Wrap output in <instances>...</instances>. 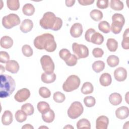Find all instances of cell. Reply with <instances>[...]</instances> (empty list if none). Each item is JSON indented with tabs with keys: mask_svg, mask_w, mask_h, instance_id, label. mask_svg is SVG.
Returning <instances> with one entry per match:
<instances>
[{
	"mask_svg": "<svg viewBox=\"0 0 129 129\" xmlns=\"http://www.w3.org/2000/svg\"><path fill=\"white\" fill-rule=\"evenodd\" d=\"M39 94L41 97L43 98L50 97L51 95L50 91L46 87H41L39 89Z\"/></svg>",
	"mask_w": 129,
	"mask_h": 129,
	"instance_id": "cell-41",
	"label": "cell"
},
{
	"mask_svg": "<svg viewBox=\"0 0 129 129\" xmlns=\"http://www.w3.org/2000/svg\"><path fill=\"white\" fill-rule=\"evenodd\" d=\"M15 119L19 122H23L27 119V115L22 110H17L15 114Z\"/></svg>",
	"mask_w": 129,
	"mask_h": 129,
	"instance_id": "cell-36",
	"label": "cell"
},
{
	"mask_svg": "<svg viewBox=\"0 0 129 129\" xmlns=\"http://www.w3.org/2000/svg\"><path fill=\"white\" fill-rule=\"evenodd\" d=\"M0 44L2 47L5 49H9L13 46V40L10 36H4L1 38Z\"/></svg>",
	"mask_w": 129,
	"mask_h": 129,
	"instance_id": "cell-16",
	"label": "cell"
},
{
	"mask_svg": "<svg viewBox=\"0 0 129 129\" xmlns=\"http://www.w3.org/2000/svg\"><path fill=\"white\" fill-rule=\"evenodd\" d=\"M83 33V27L79 23H74L70 29V34L74 38L80 37Z\"/></svg>",
	"mask_w": 129,
	"mask_h": 129,
	"instance_id": "cell-10",
	"label": "cell"
},
{
	"mask_svg": "<svg viewBox=\"0 0 129 129\" xmlns=\"http://www.w3.org/2000/svg\"><path fill=\"white\" fill-rule=\"evenodd\" d=\"M76 1H70V0H67L65 1V3H66V5L68 7H71L72 6H73L74 4L75 3Z\"/></svg>",
	"mask_w": 129,
	"mask_h": 129,
	"instance_id": "cell-50",
	"label": "cell"
},
{
	"mask_svg": "<svg viewBox=\"0 0 129 129\" xmlns=\"http://www.w3.org/2000/svg\"><path fill=\"white\" fill-rule=\"evenodd\" d=\"M92 54L95 57H101L104 54V51L101 48L97 47L93 49Z\"/></svg>",
	"mask_w": 129,
	"mask_h": 129,
	"instance_id": "cell-47",
	"label": "cell"
},
{
	"mask_svg": "<svg viewBox=\"0 0 129 129\" xmlns=\"http://www.w3.org/2000/svg\"><path fill=\"white\" fill-rule=\"evenodd\" d=\"M108 123V118L106 116L101 115L96 119V128L97 129H107Z\"/></svg>",
	"mask_w": 129,
	"mask_h": 129,
	"instance_id": "cell-12",
	"label": "cell"
},
{
	"mask_svg": "<svg viewBox=\"0 0 129 129\" xmlns=\"http://www.w3.org/2000/svg\"><path fill=\"white\" fill-rule=\"evenodd\" d=\"M39 24L44 29L58 31L62 27V21L60 18L56 17L53 13L47 12L44 14L43 17L40 20Z\"/></svg>",
	"mask_w": 129,
	"mask_h": 129,
	"instance_id": "cell-2",
	"label": "cell"
},
{
	"mask_svg": "<svg viewBox=\"0 0 129 129\" xmlns=\"http://www.w3.org/2000/svg\"><path fill=\"white\" fill-rule=\"evenodd\" d=\"M84 103L86 106L88 107H92L95 105L96 100L93 96H86L84 98Z\"/></svg>",
	"mask_w": 129,
	"mask_h": 129,
	"instance_id": "cell-39",
	"label": "cell"
},
{
	"mask_svg": "<svg viewBox=\"0 0 129 129\" xmlns=\"http://www.w3.org/2000/svg\"><path fill=\"white\" fill-rule=\"evenodd\" d=\"M8 8L12 11H17L20 8V3L18 0H7Z\"/></svg>",
	"mask_w": 129,
	"mask_h": 129,
	"instance_id": "cell-34",
	"label": "cell"
},
{
	"mask_svg": "<svg viewBox=\"0 0 129 129\" xmlns=\"http://www.w3.org/2000/svg\"><path fill=\"white\" fill-rule=\"evenodd\" d=\"M41 81L46 84H49L54 82L56 79V75L54 73L47 74L43 73L41 75Z\"/></svg>",
	"mask_w": 129,
	"mask_h": 129,
	"instance_id": "cell-21",
	"label": "cell"
},
{
	"mask_svg": "<svg viewBox=\"0 0 129 129\" xmlns=\"http://www.w3.org/2000/svg\"><path fill=\"white\" fill-rule=\"evenodd\" d=\"M22 12L25 15L30 16L34 14L35 12V8L32 4L27 3L23 6Z\"/></svg>",
	"mask_w": 129,
	"mask_h": 129,
	"instance_id": "cell-24",
	"label": "cell"
},
{
	"mask_svg": "<svg viewBox=\"0 0 129 129\" xmlns=\"http://www.w3.org/2000/svg\"><path fill=\"white\" fill-rule=\"evenodd\" d=\"M22 51L23 55L26 57H30L33 55V52L31 47L29 45H24L22 47Z\"/></svg>",
	"mask_w": 129,
	"mask_h": 129,
	"instance_id": "cell-40",
	"label": "cell"
},
{
	"mask_svg": "<svg viewBox=\"0 0 129 129\" xmlns=\"http://www.w3.org/2000/svg\"><path fill=\"white\" fill-rule=\"evenodd\" d=\"M33 27V23L30 19H26L23 21L20 26V30L24 33H28L31 31Z\"/></svg>",
	"mask_w": 129,
	"mask_h": 129,
	"instance_id": "cell-15",
	"label": "cell"
},
{
	"mask_svg": "<svg viewBox=\"0 0 129 129\" xmlns=\"http://www.w3.org/2000/svg\"><path fill=\"white\" fill-rule=\"evenodd\" d=\"M78 2L82 6H88L92 5L94 2V0H78Z\"/></svg>",
	"mask_w": 129,
	"mask_h": 129,
	"instance_id": "cell-49",
	"label": "cell"
},
{
	"mask_svg": "<svg viewBox=\"0 0 129 129\" xmlns=\"http://www.w3.org/2000/svg\"><path fill=\"white\" fill-rule=\"evenodd\" d=\"M30 96V92L27 88H22L17 91L14 96L15 99L19 102L27 100Z\"/></svg>",
	"mask_w": 129,
	"mask_h": 129,
	"instance_id": "cell-9",
	"label": "cell"
},
{
	"mask_svg": "<svg viewBox=\"0 0 129 129\" xmlns=\"http://www.w3.org/2000/svg\"><path fill=\"white\" fill-rule=\"evenodd\" d=\"M70 51L67 49H62L59 52V57L64 61H66L71 56Z\"/></svg>",
	"mask_w": 129,
	"mask_h": 129,
	"instance_id": "cell-42",
	"label": "cell"
},
{
	"mask_svg": "<svg viewBox=\"0 0 129 129\" xmlns=\"http://www.w3.org/2000/svg\"><path fill=\"white\" fill-rule=\"evenodd\" d=\"M109 101L112 105L116 106L120 104L122 102V97L118 93H113L109 95Z\"/></svg>",
	"mask_w": 129,
	"mask_h": 129,
	"instance_id": "cell-18",
	"label": "cell"
},
{
	"mask_svg": "<svg viewBox=\"0 0 129 129\" xmlns=\"http://www.w3.org/2000/svg\"><path fill=\"white\" fill-rule=\"evenodd\" d=\"M34 46L38 49H45L51 52L56 48V43L54 36L50 33H44L37 36L33 42Z\"/></svg>",
	"mask_w": 129,
	"mask_h": 129,
	"instance_id": "cell-1",
	"label": "cell"
},
{
	"mask_svg": "<svg viewBox=\"0 0 129 129\" xmlns=\"http://www.w3.org/2000/svg\"><path fill=\"white\" fill-rule=\"evenodd\" d=\"M21 110H22L27 115H32L34 111L33 106L29 103H27L23 104L21 106Z\"/></svg>",
	"mask_w": 129,
	"mask_h": 129,
	"instance_id": "cell-35",
	"label": "cell"
},
{
	"mask_svg": "<svg viewBox=\"0 0 129 129\" xmlns=\"http://www.w3.org/2000/svg\"><path fill=\"white\" fill-rule=\"evenodd\" d=\"M54 101L57 103H62L66 99L65 95L59 91L55 92L53 95Z\"/></svg>",
	"mask_w": 129,
	"mask_h": 129,
	"instance_id": "cell-38",
	"label": "cell"
},
{
	"mask_svg": "<svg viewBox=\"0 0 129 129\" xmlns=\"http://www.w3.org/2000/svg\"><path fill=\"white\" fill-rule=\"evenodd\" d=\"M77 127L78 129L86 128H91V124L90 121L86 118H82L80 119L77 123Z\"/></svg>",
	"mask_w": 129,
	"mask_h": 129,
	"instance_id": "cell-37",
	"label": "cell"
},
{
	"mask_svg": "<svg viewBox=\"0 0 129 129\" xmlns=\"http://www.w3.org/2000/svg\"><path fill=\"white\" fill-rule=\"evenodd\" d=\"M106 61L108 65L112 68L117 66L119 62V58L114 55H109L107 57Z\"/></svg>",
	"mask_w": 129,
	"mask_h": 129,
	"instance_id": "cell-31",
	"label": "cell"
},
{
	"mask_svg": "<svg viewBox=\"0 0 129 129\" xmlns=\"http://www.w3.org/2000/svg\"><path fill=\"white\" fill-rule=\"evenodd\" d=\"M81 81L78 76L72 75L70 76L62 85L63 90L70 92L78 89L80 85Z\"/></svg>",
	"mask_w": 129,
	"mask_h": 129,
	"instance_id": "cell-4",
	"label": "cell"
},
{
	"mask_svg": "<svg viewBox=\"0 0 129 129\" xmlns=\"http://www.w3.org/2000/svg\"><path fill=\"white\" fill-rule=\"evenodd\" d=\"M9 54L6 51H1L0 52V62L2 63H7L10 60Z\"/></svg>",
	"mask_w": 129,
	"mask_h": 129,
	"instance_id": "cell-45",
	"label": "cell"
},
{
	"mask_svg": "<svg viewBox=\"0 0 129 129\" xmlns=\"http://www.w3.org/2000/svg\"><path fill=\"white\" fill-rule=\"evenodd\" d=\"M22 129H24V128H26V129H33L34 127L32 125H31L30 124H26L24 125H23L22 127Z\"/></svg>",
	"mask_w": 129,
	"mask_h": 129,
	"instance_id": "cell-51",
	"label": "cell"
},
{
	"mask_svg": "<svg viewBox=\"0 0 129 129\" xmlns=\"http://www.w3.org/2000/svg\"><path fill=\"white\" fill-rule=\"evenodd\" d=\"M20 23V18L15 14H10L4 16L2 19L3 26L7 29H11L14 26L19 25Z\"/></svg>",
	"mask_w": 129,
	"mask_h": 129,
	"instance_id": "cell-5",
	"label": "cell"
},
{
	"mask_svg": "<svg viewBox=\"0 0 129 129\" xmlns=\"http://www.w3.org/2000/svg\"><path fill=\"white\" fill-rule=\"evenodd\" d=\"M91 18L95 21H100L103 18V13L100 10L94 9L91 11L90 13Z\"/></svg>",
	"mask_w": 129,
	"mask_h": 129,
	"instance_id": "cell-33",
	"label": "cell"
},
{
	"mask_svg": "<svg viewBox=\"0 0 129 129\" xmlns=\"http://www.w3.org/2000/svg\"><path fill=\"white\" fill-rule=\"evenodd\" d=\"M123 25L124 24L120 22L113 21L110 27V30L115 34H119L121 32Z\"/></svg>",
	"mask_w": 129,
	"mask_h": 129,
	"instance_id": "cell-23",
	"label": "cell"
},
{
	"mask_svg": "<svg viewBox=\"0 0 129 129\" xmlns=\"http://www.w3.org/2000/svg\"><path fill=\"white\" fill-rule=\"evenodd\" d=\"M115 115L116 117L120 119L126 118L129 115V109L126 106H121L115 110Z\"/></svg>",
	"mask_w": 129,
	"mask_h": 129,
	"instance_id": "cell-13",
	"label": "cell"
},
{
	"mask_svg": "<svg viewBox=\"0 0 129 129\" xmlns=\"http://www.w3.org/2000/svg\"><path fill=\"white\" fill-rule=\"evenodd\" d=\"M55 118L54 111L51 109L48 111L42 114V118L44 121L47 123L52 122Z\"/></svg>",
	"mask_w": 129,
	"mask_h": 129,
	"instance_id": "cell-22",
	"label": "cell"
},
{
	"mask_svg": "<svg viewBox=\"0 0 129 129\" xmlns=\"http://www.w3.org/2000/svg\"><path fill=\"white\" fill-rule=\"evenodd\" d=\"M72 49L78 59L86 58L89 55V49L84 45L74 42L72 44Z\"/></svg>",
	"mask_w": 129,
	"mask_h": 129,
	"instance_id": "cell-8",
	"label": "cell"
},
{
	"mask_svg": "<svg viewBox=\"0 0 129 129\" xmlns=\"http://www.w3.org/2000/svg\"><path fill=\"white\" fill-rule=\"evenodd\" d=\"M99 82L102 86L107 87L109 86L112 82L111 75L108 73L102 74L99 78Z\"/></svg>",
	"mask_w": 129,
	"mask_h": 129,
	"instance_id": "cell-17",
	"label": "cell"
},
{
	"mask_svg": "<svg viewBox=\"0 0 129 129\" xmlns=\"http://www.w3.org/2000/svg\"><path fill=\"white\" fill-rule=\"evenodd\" d=\"M112 21H116L121 22L123 24L125 23V19L123 16L119 13H115L112 16Z\"/></svg>",
	"mask_w": 129,
	"mask_h": 129,
	"instance_id": "cell-44",
	"label": "cell"
},
{
	"mask_svg": "<svg viewBox=\"0 0 129 129\" xmlns=\"http://www.w3.org/2000/svg\"><path fill=\"white\" fill-rule=\"evenodd\" d=\"M97 7L101 9H106L108 7V0H98L96 3Z\"/></svg>",
	"mask_w": 129,
	"mask_h": 129,
	"instance_id": "cell-46",
	"label": "cell"
},
{
	"mask_svg": "<svg viewBox=\"0 0 129 129\" xmlns=\"http://www.w3.org/2000/svg\"><path fill=\"white\" fill-rule=\"evenodd\" d=\"M94 90V87L93 85L89 82H85L81 88V92L83 94L87 95L91 94Z\"/></svg>",
	"mask_w": 129,
	"mask_h": 129,
	"instance_id": "cell-26",
	"label": "cell"
},
{
	"mask_svg": "<svg viewBox=\"0 0 129 129\" xmlns=\"http://www.w3.org/2000/svg\"><path fill=\"white\" fill-rule=\"evenodd\" d=\"M13 121V114L10 110H6L4 111L2 117V122L5 125H10Z\"/></svg>",
	"mask_w": 129,
	"mask_h": 129,
	"instance_id": "cell-19",
	"label": "cell"
},
{
	"mask_svg": "<svg viewBox=\"0 0 129 129\" xmlns=\"http://www.w3.org/2000/svg\"><path fill=\"white\" fill-rule=\"evenodd\" d=\"M110 8L115 11H121L123 9L124 5L122 2L119 0H111L110 2Z\"/></svg>",
	"mask_w": 129,
	"mask_h": 129,
	"instance_id": "cell-27",
	"label": "cell"
},
{
	"mask_svg": "<svg viewBox=\"0 0 129 129\" xmlns=\"http://www.w3.org/2000/svg\"><path fill=\"white\" fill-rule=\"evenodd\" d=\"M90 41L94 44L100 45L104 41V37L100 33L95 32L92 34L90 39Z\"/></svg>",
	"mask_w": 129,
	"mask_h": 129,
	"instance_id": "cell-20",
	"label": "cell"
},
{
	"mask_svg": "<svg viewBox=\"0 0 129 129\" xmlns=\"http://www.w3.org/2000/svg\"><path fill=\"white\" fill-rule=\"evenodd\" d=\"M99 30L104 33H108L110 31V26L108 22L106 21H101L98 24Z\"/></svg>",
	"mask_w": 129,
	"mask_h": 129,
	"instance_id": "cell-30",
	"label": "cell"
},
{
	"mask_svg": "<svg viewBox=\"0 0 129 129\" xmlns=\"http://www.w3.org/2000/svg\"><path fill=\"white\" fill-rule=\"evenodd\" d=\"M78 61V58L75 54H71V56L66 61H65L67 65L72 67L75 66Z\"/></svg>",
	"mask_w": 129,
	"mask_h": 129,
	"instance_id": "cell-43",
	"label": "cell"
},
{
	"mask_svg": "<svg viewBox=\"0 0 129 129\" xmlns=\"http://www.w3.org/2000/svg\"><path fill=\"white\" fill-rule=\"evenodd\" d=\"M40 63L43 70L47 74L53 73L54 63L51 57L47 55H43L40 58Z\"/></svg>",
	"mask_w": 129,
	"mask_h": 129,
	"instance_id": "cell-7",
	"label": "cell"
},
{
	"mask_svg": "<svg viewBox=\"0 0 129 129\" xmlns=\"http://www.w3.org/2000/svg\"><path fill=\"white\" fill-rule=\"evenodd\" d=\"M6 70L13 74L17 73L19 70V64L15 60H10L6 63Z\"/></svg>",
	"mask_w": 129,
	"mask_h": 129,
	"instance_id": "cell-14",
	"label": "cell"
},
{
	"mask_svg": "<svg viewBox=\"0 0 129 129\" xmlns=\"http://www.w3.org/2000/svg\"><path fill=\"white\" fill-rule=\"evenodd\" d=\"M129 29L127 28L123 34V39L121 42L122 47L124 49H129Z\"/></svg>",
	"mask_w": 129,
	"mask_h": 129,
	"instance_id": "cell-29",
	"label": "cell"
},
{
	"mask_svg": "<svg viewBox=\"0 0 129 129\" xmlns=\"http://www.w3.org/2000/svg\"><path fill=\"white\" fill-rule=\"evenodd\" d=\"M0 97L6 98L14 91L16 83L14 79L8 75L1 74L0 76Z\"/></svg>",
	"mask_w": 129,
	"mask_h": 129,
	"instance_id": "cell-3",
	"label": "cell"
},
{
	"mask_svg": "<svg viewBox=\"0 0 129 129\" xmlns=\"http://www.w3.org/2000/svg\"><path fill=\"white\" fill-rule=\"evenodd\" d=\"M63 128L64 129V128H74V127L73 126H72L71 125H70V124H68V125H67L66 126H64V127H63Z\"/></svg>",
	"mask_w": 129,
	"mask_h": 129,
	"instance_id": "cell-52",
	"label": "cell"
},
{
	"mask_svg": "<svg viewBox=\"0 0 129 129\" xmlns=\"http://www.w3.org/2000/svg\"><path fill=\"white\" fill-rule=\"evenodd\" d=\"M115 79L118 82L124 81L127 77V71L122 67H119L115 70L114 72Z\"/></svg>",
	"mask_w": 129,
	"mask_h": 129,
	"instance_id": "cell-11",
	"label": "cell"
},
{
	"mask_svg": "<svg viewBox=\"0 0 129 129\" xmlns=\"http://www.w3.org/2000/svg\"><path fill=\"white\" fill-rule=\"evenodd\" d=\"M106 46L111 52H115L118 47V42L114 38H109L107 40Z\"/></svg>",
	"mask_w": 129,
	"mask_h": 129,
	"instance_id": "cell-25",
	"label": "cell"
},
{
	"mask_svg": "<svg viewBox=\"0 0 129 129\" xmlns=\"http://www.w3.org/2000/svg\"><path fill=\"white\" fill-rule=\"evenodd\" d=\"M37 109L38 111L41 113L43 114L48 111L50 109V106L48 103L45 101H40L39 102L37 105Z\"/></svg>",
	"mask_w": 129,
	"mask_h": 129,
	"instance_id": "cell-32",
	"label": "cell"
},
{
	"mask_svg": "<svg viewBox=\"0 0 129 129\" xmlns=\"http://www.w3.org/2000/svg\"><path fill=\"white\" fill-rule=\"evenodd\" d=\"M84 108L81 102L75 101L73 102L68 109V115L71 119H76L83 112Z\"/></svg>",
	"mask_w": 129,
	"mask_h": 129,
	"instance_id": "cell-6",
	"label": "cell"
},
{
	"mask_svg": "<svg viewBox=\"0 0 129 129\" xmlns=\"http://www.w3.org/2000/svg\"><path fill=\"white\" fill-rule=\"evenodd\" d=\"M95 32H96V31L93 28H90L86 31L85 34V38L87 42H91V41H90L91 37L92 34Z\"/></svg>",
	"mask_w": 129,
	"mask_h": 129,
	"instance_id": "cell-48",
	"label": "cell"
},
{
	"mask_svg": "<svg viewBox=\"0 0 129 129\" xmlns=\"http://www.w3.org/2000/svg\"><path fill=\"white\" fill-rule=\"evenodd\" d=\"M105 67V63L101 60L96 61L92 65L93 70L97 73L102 71L104 69Z\"/></svg>",
	"mask_w": 129,
	"mask_h": 129,
	"instance_id": "cell-28",
	"label": "cell"
}]
</instances>
